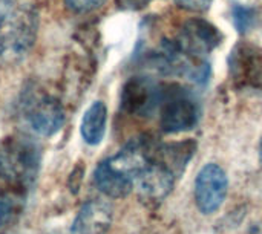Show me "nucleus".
<instances>
[{
    "label": "nucleus",
    "mask_w": 262,
    "mask_h": 234,
    "mask_svg": "<svg viewBox=\"0 0 262 234\" xmlns=\"http://www.w3.org/2000/svg\"><path fill=\"white\" fill-rule=\"evenodd\" d=\"M177 40L186 52L203 58V55L212 52L216 46H220V43L223 41V34L216 26L210 25L206 20L190 18L183 25L180 38Z\"/></svg>",
    "instance_id": "obj_9"
},
{
    "label": "nucleus",
    "mask_w": 262,
    "mask_h": 234,
    "mask_svg": "<svg viewBox=\"0 0 262 234\" xmlns=\"http://www.w3.org/2000/svg\"><path fill=\"white\" fill-rule=\"evenodd\" d=\"M21 201L11 196H0V227L6 225L15 213H18Z\"/></svg>",
    "instance_id": "obj_14"
},
{
    "label": "nucleus",
    "mask_w": 262,
    "mask_h": 234,
    "mask_svg": "<svg viewBox=\"0 0 262 234\" xmlns=\"http://www.w3.org/2000/svg\"><path fill=\"white\" fill-rule=\"evenodd\" d=\"M249 234H262V224H253L249 230Z\"/></svg>",
    "instance_id": "obj_18"
},
{
    "label": "nucleus",
    "mask_w": 262,
    "mask_h": 234,
    "mask_svg": "<svg viewBox=\"0 0 262 234\" xmlns=\"http://www.w3.org/2000/svg\"><path fill=\"white\" fill-rule=\"evenodd\" d=\"M213 0H175V3L186 9V11H192V12H203L206 9L210 8Z\"/></svg>",
    "instance_id": "obj_16"
},
{
    "label": "nucleus",
    "mask_w": 262,
    "mask_h": 234,
    "mask_svg": "<svg viewBox=\"0 0 262 234\" xmlns=\"http://www.w3.org/2000/svg\"><path fill=\"white\" fill-rule=\"evenodd\" d=\"M177 175L157 158L135 179L138 196L143 202L155 205L164 201L173 189Z\"/></svg>",
    "instance_id": "obj_8"
},
{
    "label": "nucleus",
    "mask_w": 262,
    "mask_h": 234,
    "mask_svg": "<svg viewBox=\"0 0 262 234\" xmlns=\"http://www.w3.org/2000/svg\"><path fill=\"white\" fill-rule=\"evenodd\" d=\"M259 161H261V166H262V136H261V143H259Z\"/></svg>",
    "instance_id": "obj_19"
},
{
    "label": "nucleus",
    "mask_w": 262,
    "mask_h": 234,
    "mask_svg": "<svg viewBox=\"0 0 262 234\" xmlns=\"http://www.w3.org/2000/svg\"><path fill=\"white\" fill-rule=\"evenodd\" d=\"M112 219V207L101 199H92L80 208L71 231L72 234H106Z\"/></svg>",
    "instance_id": "obj_10"
},
{
    "label": "nucleus",
    "mask_w": 262,
    "mask_h": 234,
    "mask_svg": "<svg viewBox=\"0 0 262 234\" xmlns=\"http://www.w3.org/2000/svg\"><path fill=\"white\" fill-rule=\"evenodd\" d=\"M121 6L130 8V9H140L143 6H147L152 0H118Z\"/></svg>",
    "instance_id": "obj_17"
},
{
    "label": "nucleus",
    "mask_w": 262,
    "mask_h": 234,
    "mask_svg": "<svg viewBox=\"0 0 262 234\" xmlns=\"http://www.w3.org/2000/svg\"><path fill=\"white\" fill-rule=\"evenodd\" d=\"M229 179L218 164H206L195 179V202L201 213L212 215L220 210L227 196Z\"/></svg>",
    "instance_id": "obj_6"
},
{
    "label": "nucleus",
    "mask_w": 262,
    "mask_h": 234,
    "mask_svg": "<svg viewBox=\"0 0 262 234\" xmlns=\"http://www.w3.org/2000/svg\"><path fill=\"white\" fill-rule=\"evenodd\" d=\"M25 118L35 133L52 136L64 124V110L57 98L46 93H35L25 103Z\"/></svg>",
    "instance_id": "obj_5"
},
{
    "label": "nucleus",
    "mask_w": 262,
    "mask_h": 234,
    "mask_svg": "<svg viewBox=\"0 0 262 234\" xmlns=\"http://www.w3.org/2000/svg\"><path fill=\"white\" fill-rule=\"evenodd\" d=\"M233 20H235V26L239 32H246L253 26L255 21V11L252 8L243 6V5H236L233 8Z\"/></svg>",
    "instance_id": "obj_13"
},
{
    "label": "nucleus",
    "mask_w": 262,
    "mask_h": 234,
    "mask_svg": "<svg viewBox=\"0 0 262 234\" xmlns=\"http://www.w3.org/2000/svg\"><path fill=\"white\" fill-rule=\"evenodd\" d=\"M107 107L103 101H94L83 113L80 123V133L86 144L98 146L106 133Z\"/></svg>",
    "instance_id": "obj_11"
},
{
    "label": "nucleus",
    "mask_w": 262,
    "mask_h": 234,
    "mask_svg": "<svg viewBox=\"0 0 262 234\" xmlns=\"http://www.w3.org/2000/svg\"><path fill=\"white\" fill-rule=\"evenodd\" d=\"M94 182L101 193H104L106 196L114 198V199L126 198L135 185L130 179H127L126 176H123V175L117 173L114 169H111L106 161L100 162L98 167L95 169Z\"/></svg>",
    "instance_id": "obj_12"
},
{
    "label": "nucleus",
    "mask_w": 262,
    "mask_h": 234,
    "mask_svg": "<svg viewBox=\"0 0 262 234\" xmlns=\"http://www.w3.org/2000/svg\"><path fill=\"white\" fill-rule=\"evenodd\" d=\"M106 0H64V5L69 11L75 14H86L101 8Z\"/></svg>",
    "instance_id": "obj_15"
},
{
    "label": "nucleus",
    "mask_w": 262,
    "mask_h": 234,
    "mask_svg": "<svg viewBox=\"0 0 262 234\" xmlns=\"http://www.w3.org/2000/svg\"><path fill=\"white\" fill-rule=\"evenodd\" d=\"M37 28L34 8L17 0H0V63L21 60L35 43Z\"/></svg>",
    "instance_id": "obj_1"
},
{
    "label": "nucleus",
    "mask_w": 262,
    "mask_h": 234,
    "mask_svg": "<svg viewBox=\"0 0 262 234\" xmlns=\"http://www.w3.org/2000/svg\"><path fill=\"white\" fill-rule=\"evenodd\" d=\"M160 123L166 133H181L196 126L200 109L192 95L177 86H166L161 89L160 101Z\"/></svg>",
    "instance_id": "obj_3"
},
{
    "label": "nucleus",
    "mask_w": 262,
    "mask_h": 234,
    "mask_svg": "<svg viewBox=\"0 0 262 234\" xmlns=\"http://www.w3.org/2000/svg\"><path fill=\"white\" fill-rule=\"evenodd\" d=\"M230 78L238 89L262 90V48L253 43H238L229 58Z\"/></svg>",
    "instance_id": "obj_4"
},
{
    "label": "nucleus",
    "mask_w": 262,
    "mask_h": 234,
    "mask_svg": "<svg viewBox=\"0 0 262 234\" xmlns=\"http://www.w3.org/2000/svg\"><path fill=\"white\" fill-rule=\"evenodd\" d=\"M161 86L146 77H132L123 87L121 106L135 116L152 115L161 101Z\"/></svg>",
    "instance_id": "obj_7"
},
{
    "label": "nucleus",
    "mask_w": 262,
    "mask_h": 234,
    "mask_svg": "<svg viewBox=\"0 0 262 234\" xmlns=\"http://www.w3.org/2000/svg\"><path fill=\"white\" fill-rule=\"evenodd\" d=\"M38 169L37 147L20 138L0 143V196L23 201Z\"/></svg>",
    "instance_id": "obj_2"
}]
</instances>
